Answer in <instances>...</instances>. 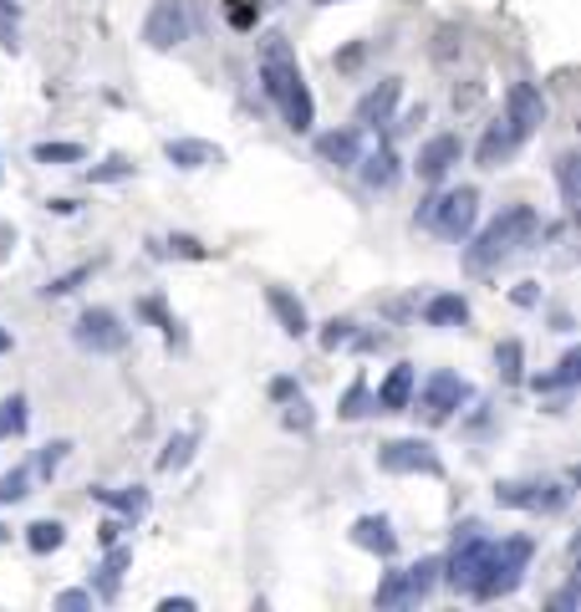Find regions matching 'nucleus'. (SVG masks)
I'll use <instances>...</instances> for the list:
<instances>
[{
    "label": "nucleus",
    "mask_w": 581,
    "mask_h": 612,
    "mask_svg": "<svg viewBox=\"0 0 581 612\" xmlns=\"http://www.w3.org/2000/svg\"><path fill=\"white\" fill-rule=\"evenodd\" d=\"M261 82H265V97L286 113V128L306 134L317 103H311V87H306L302 67H296V52H290V41L281 36V31L265 36V46H261Z\"/></svg>",
    "instance_id": "obj_1"
},
{
    "label": "nucleus",
    "mask_w": 581,
    "mask_h": 612,
    "mask_svg": "<svg viewBox=\"0 0 581 612\" xmlns=\"http://www.w3.org/2000/svg\"><path fill=\"white\" fill-rule=\"evenodd\" d=\"M536 235H541V214L530 210V204H510L500 220H489V225L479 230V240L464 251V266L475 271V276H485V271L505 266L510 255L526 251Z\"/></svg>",
    "instance_id": "obj_2"
},
{
    "label": "nucleus",
    "mask_w": 581,
    "mask_h": 612,
    "mask_svg": "<svg viewBox=\"0 0 581 612\" xmlns=\"http://www.w3.org/2000/svg\"><path fill=\"white\" fill-rule=\"evenodd\" d=\"M530 557H536V541L530 536H505V541H489V567L475 587V602H495V598H510L526 577Z\"/></svg>",
    "instance_id": "obj_3"
},
{
    "label": "nucleus",
    "mask_w": 581,
    "mask_h": 612,
    "mask_svg": "<svg viewBox=\"0 0 581 612\" xmlns=\"http://www.w3.org/2000/svg\"><path fill=\"white\" fill-rule=\"evenodd\" d=\"M413 220H419L423 230L444 235V240H464L469 230H475V220H479V189L459 184V189H444V194H429Z\"/></svg>",
    "instance_id": "obj_4"
},
{
    "label": "nucleus",
    "mask_w": 581,
    "mask_h": 612,
    "mask_svg": "<svg viewBox=\"0 0 581 612\" xmlns=\"http://www.w3.org/2000/svg\"><path fill=\"white\" fill-rule=\"evenodd\" d=\"M439 567H444V561L423 557V561H413V567H403V572H388L383 587L372 592V602H378V608H419V602L434 592Z\"/></svg>",
    "instance_id": "obj_5"
},
{
    "label": "nucleus",
    "mask_w": 581,
    "mask_h": 612,
    "mask_svg": "<svg viewBox=\"0 0 581 612\" xmlns=\"http://www.w3.org/2000/svg\"><path fill=\"white\" fill-rule=\"evenodd\" d=\"M485 567H489V536H479V526H464L459 546H454V557H450V572H444V567H439V572L450 577L454 592L475 598V587H479V577H485Z\"/></svg>",
    "instance_id": "obj_6"
},
{
    "label": "nucleus",
    "mask_w": 581,
    "mask_h": 612,
    "mask_svg": "<svg viewBox=\"0 0 581 612\" xmlns=\"http://www.w3.org/2000/svg\"><path fill=\"white\" fill-rule=\"evenodd\" d=\"M495 500L510 506V510L561 516V510L571 506V490H567V485H551V479H541V485H520V479H510V485H495Z\"/></svg>",
    "instance_id": "obj_7"
},
{
    "label": "nucleus",
    "mask_w": 581,
    "mask_h": 612,
    "mask_svg": "<svg viewBox=\"0 0 581 612\" xmlns=\"http://www.w3.org/2000/svg\"><path fill=\"white\" fill-rule=\"evenodd\" d=\"M194 21H189V0H154V11L144 21V41L154 52H173L179 41H189Z\"/></svg>",
    "instance_id": "obj_8"
},
{
    "label": "nucleus",
    "mask_w": 581,
    "mask_h": 612,
    "mask_svg": "<svg viewBox=\"0 0 581 612\" xmlns=\"http://www.w3.org/2000/svg\"><path fill=\"white\" fill-rule=\"evenodd\" d=\"M72 337H77V347H87V352H123L128 347V327H123L107 306H87L77 317V327H72Z\"/></svg>",
    "instance_id": "obj_9"
},
{
    "label": "nucleus",
    "mask_w": 581,
    "mask_h": 612,
    "mask_svg": "<svg viewBox=\"0 0 581 612\" xmlns=\"http://www.w3.org/2000/svg\"><path fill=\"white\" fill-rule=\"evenodd\" d=\"M378 465L388 475H444V460L434 454L429 440H388L378 450Z\"/></svg>",
    "instance_id": "obj_10"
},
{
    "label": "nucleus",
    "mask_w": 581,
    "mask_h": 612,
    "mask_svg": "<svg viewBox=\"0 0 581 612\" xmlns=\"http://www.w3.org/2000/svg\"><path fill=\"white\" fill-rule=\"evenodd\" d=\"M469 403V383H464L459 373H434L429 383H423V424H450L454 409H464Z\"/></svg>",
    "instance_id": "obj_11"
},
{
    "label": "nucleus",
    "mask_w": 581,
    "mask_h": 612,
    "mask_svg": "<svg viewBox=\"0 0 581 612\" xmlns=\"http://www.w3.org/2000/svg\"><path fill=\"white\" fill-rule=\"evenodd\" d=\"M505 123H510L520 138L541 134V123H546V97H541V87H536V82H516V87L505 93Z\"/></svg>",
    "instance_id": "obj_12"
},
{
    "label": "nucleus",
    "mask_w": 581,
    "mask_h": 612,
    "mask_svg": "<svg viewBox=\"0 0 581 612\" xmlns=\"http://www.w3.org/2000/svg\"><path fill=\"white\" fill-rule=\"evenodd\" d=\"M459 154H464V144H459V134H434L429 144L419 148V159H413V169H419V179L423 184H439L444 173L459 163Z\"/></svg>",
    "instance_id": "obj_13"
},
{
    "label": "nucleus",
    "mask_w": 581,
    "mask_h": 612,
    "mask_svg": "<svg viewBox=\"0 0 581 612\" xmlns=\"http://www.w3.org/2000/svg\"><path fill=\"white\" fill-rule=\"evenodd\" d=\"M398 97H403V82L398 77H383L372 93H362L357 97V128H378V123H388L393 118V107H398Z\"/></svg>",
    "instance_id": "obj_14"
},
{
    "label": "nucleus",
    "mask_w": 581,
    "mask_h": 612,
    "mask_svg": "<svg viewBox=\"0 0 581 612\" xmlns=\"http://www.w3.org/2000/svg\"><path fill=\"white\" fill-rule=\"evenodd\" d=\"M520 144H526V138H520L505 118H500V123H489L485 138H479V154H475L479 169H500V163H510V159H516V148H520Z\"/></svg>",
    "instance_id": "obj_15"
},
{
    "label": "nucleus",
    "mask_w": 581,
    "mask_h": 612,
    "mask_svg": "<svg viewBox=\"0 0 581 612\" xmlns=\"http://www.w3.org/2000/svg\"><path fill=\"white\" fill-rule=\"evenodd\" d=\"M317 154L321 163H337V169H357V159H362V128H337V134H321L317 138Z\"/></svg>",
    "instance_id": "obj_16"
},
{
    "label": "nucleus",
    "mask_w": 581,
    "mask_h": 612,
    "mask_svg": "<svg viewBox=\"0 0 581 612\" xmlns=\"http://www.w3.org/2000/svg\"><path fill=\"white\" fill-rule=\"evenodd\" d=\"M163 159H169L173 169H210V163H220L225 154L214 144H204V138H169V144H163Z\"/></svg>",
    "instance_id": "obj_17"
},
{
    "label": "nucleus",
    "mask_w": 581,
    "mask_h": 612,
    "mask_svg": "<svg viewBox=\"0 0 581 612\" xmlns=\"http://www.w3.org/2000/svg\"><path fill=\"white\" fill-rule=\"evenodd\" d=\"M413 403V362H398L393 373L383 378V388H378V409L383 413H403Z\"/></svg>",
    "instance_id": "obj_18"
},
{
    "label": "nucleus",
    "mask_w": 581,
    "mask_h": 612,
    "mask_svg": "<svg viewBox=\"0 0 581 612\" xmlns=\"http://www.w3.org/2000/svg\"><path fill=\"white\" fill-rule=\"evenodd\" d=\"M357 169H362L368 189H393L398 179H403V169H398V154H393V148H372V154H362V159H357Z\"/></svg>",
    "instance_id": "obj_19"
},
{
    "label": "nucleus",
    "mask_w": 581,
    "mask_h": 612,
    "mask_svg": "<svg viewBox=\"0 0 581 612\" xmlns=\"http://www.w3.org/2000/svg\"><path fill=\"white\" fill-rule=\"evenodd\" d=\"M352 546H362V551H378V557H393V551H398V536H393V526H388L383 516H362L352 526Z\"/></svg>",
    "instance_id": "obj_20"
},
{
    "label": "nucleus",
    "mask_w": 581,
    "mask_h": 612,
    "mask_svg": "<svg viewBox=\"0 0 581 612\" xmlns=\"http://www.w3.org/2000/svg\"><path fill=\"white\" fill-rule=\"evenodd\" d=\"M265 302H271V312H276V321H281V327H286L290 337H306V327H311V321H306V306H302V296H290L286 286H271V292H265Z\"/></svg>",
    "instance_id": "obj_21"
},
{
    "label": "nucleus",
    "mask_w": 581,
    "mask_h": 612,
    "mask_svg": "<svg viewBox=\"0 0 581 612\" xmlns=\"http://www.w3.org/2000/svg\"><path fill=\"white\" fill-rule=\"evenodd\" d=\"M128 561H133V551L128 546H107V557H103V567H97V598L103 602H113L118 598V587H123V572H128Z\"/></svg>",
    "instance_id": "obj_22"
},
{
    "label": "nucleus",
    "mask_w": 581,
    "mask_h": 612,
    "mask_svg": "<svg viewBox=\"0 0 581 612\" xmlns=\"http://www.w3.org/2000/svg\"><path fill=\"white\" fill-rule=\"evenodd\" d=\"M423 321H429V327H464V321H469V302H464L459 292L429 296V306H423Z\"/></svg>",
    "instance_id": "obj_23"
},
{
    "label": "nucleus",
    "mask_w": 581,
    "mask_h": 612,
    "mask_svg": "<svg viewBox=\"0 0 581 612\" xmlns=\"http://www.w3.org/2000/svg\"><path fill=\"white\" fill-rule=\"evenodd\" d=\"M66 541V526L62 520H31L27 526V546L36 551V557H46V551H62Z\"/></svg>",
    "instance_id": "obj_24"
},
{
    "label": "nucleus",
    "mask_w": 581,
    "mask_h": 612,
    "mask_svg": "<svg viewBox=\"0 0 581 612\" xmlns=\"http://www.w3.org/2000/svg\"><path fill=\"white\" fill-rule=\"evenodd\" d=\"M581 378V352L571 347L567 358L556 362V373H546V378H536V393H561V388H571Z\"/></svg>",
    "instance_id": "obj_25"
},
{
    "label": "nucleus",
    "mask_w": 581,
    "mask_h": 612,
    "mask_svg": "<svg viewBox=\"0 0 581 612\" xmlns=\"http://www.w3.org/2000/svg\"><path fill=\"white\" fill-rule=\"evenodd\" d=\"M577 169H581L577 154H561V159H556V184H561V204H567V210H577V204H581V179H577Z\"/></svg>",
    "instance_id": "obj_26"
},
{
    "label": "nucleus",
    "mask_w": 581,
    "mask_h": 612,
    "mask_svg": "<svg viewBox=\"0 0 581 612\" xmlns=\"http://www.w3.org/2000/svg\"><path fill=\"white\" fill-rule=\"evenodd\" d=\"M194 444H199V434L189 429V434H173L169 444H163V454H159V469L163 475H173V469H184L189 460H194Z\"/></svg>",
    "instance_id": "obj_27"
},
{
    "label": "nucleus",
    "mask_w": 581,
    "mask_h": 612,
    "mask_svg": "<svg viewBox=\"0 0 581 612\" xmlns=\"http://www.w3.org/2000/svg\"><path fill=\"white\" fill-rule=\"evenodd\" d=\"M520 362H526V347H520L516 337H505V342L495 347V368H500L505 383H520V378H526V368H520Z\"/></svg>",
    "instance_id": "obj_28"
},
{
    "label": "nucleus",
    "mask_w": 581,
    "mask_h": 612,
    "mask_svg": "<svg viewBox=\"0 0 581 612\" xmlns=\"http://www.w3.org/2000/svg\"><path fill=\"white\" fill-rule=\"evenodd\" d=\"M97 500H107V506H118L123 516H144L148 510V495L138 490V485H133V490H93Z\"/></svg>",
    "instance_id": "obj_29"
},
{
    "label": "nucleus",
    "mask_w": 581,
    "mask_h": 612,
    "mask_svg": "<svg viewBox=\"0 0 581 612\" xmlns=\"http://www.w3.org/2000/svg\"><path fill=\"white\" fill-rule=\"evenodd\" d=\"M372 409H378V399H372V393H368V383L357 378V383L347 388V399H342V409H337V413H342V419H368Z\"/></svg>",
    "instance_id": "obj_30"
},
{
    "label": "nucleus",
    "mask_w": 581,
    "mask_h": 612,
    "mask_svg": "<svg viewBox=\"0 0 581 612\" xmlns=\"http://www.w3.org/2000/svg\"><path fill=\"white\" fill-rule=\"evenodd\" d=\"M87 179H93V184H118V179H133V159L113 154V159L93 163V169H87Z\"/></svg>",
    "instance_id": "obj_31"
},
{
    "label": "nucleus",
    "mask_w": 581,
    "mask_h": 612,
    "mask_svg": "<svg viewBox=\"0 0 581 612\" xmlns=\"http://www.w3.org/2000/svg\"><path fill=\"white\" fill-rule=\"evenodd\" d=\"M0 434H27V399L21 393H11V399L0 403Z\"/></svg>",
    "instance_id": "obj_32"
},
{
    "label": "nucleus",
    "mask_w": 581,
    "mask_h": 612,
    "mask_svg": "<svg viewBox=\"0 0 581 612\" xmlns=\"http://www.w3.org/2000/svg\"><path fill=\"white\" fill-rule=\"evenodd\" d=\"M31 159L36 163H82V144H36Z\"/></svg>",
    "instance_id": "obj_33"
},
{
    "label": "nucleus",
    "mask_w": 581,
    "mask_h": 612,
    "mask_svg": "<svg viewBox=\"0 0 581 612\" xmlns=\"http://www.w3.org/2000/svg\"><path fill=\"white\" fill-rule=\"evenodd\" d=\"M0 46H6V52L21 46V11H15L11 0H0Z\"/></svg>",
    "instance_id": "obj_34"
},
{
    "label": "nucleus",
    "mask_w": 581,
    "mask_h": 612,
    "mask_svg": "<svg viewBox=\"0 0 581 612\" xmlns=\"http://www.w3.org/2000/svg\"><path fill=\"white\" fill-rule=\"evenodd\" d=\"M31 485V469H11V475H0V506H15Z\"/></svg>",
    "instance_id": "obj_35"
},
{
    "label": "nucleus",
    "mask_w": 581,
    "mask_h": 612,
    "mask_svg": "<svg viewBox=\"0 0 581 612\" xmlns=\"http://www.w3.org/2000/svg\"><path fill=\"white\" fill-rule=\"evenodd\" d=\"M347 342H352V321H347V317H331L327 333H321V347H327V352H337V347H347Z\"/></svg>",
    "instance_id": "obj_36"
},
{
    "label": "nucleus",
    "mask_w": 581,
    "mask_h": 612,
    "mask_svg": "<svg viewBox=\"0 0 581 612\" xmlns=\"http://www.w3.org/2000/svg\"><path fill=\"white\" fill-rule=\"evenodd\" d=\"M66 450H72V444H66V440L46 444V450L36 454V469H41V475H56V469H62V460H66Z\"/></svg>",
    "instance_id": "obj_37"
},
{
    "label": "nucleus",
    "mask_w": 581,
    "mask_h": 612,
    "mask_svg": "<svg viewBox=\"0 0 581 612\" xmlns=\"http://www.w3.org/2000/svg\"><path fill=\"white\" fill-rule=\"evenodd\" d=\"M93 276V266H82V271H72V276H56V281H46V296H66V292H77L82 281Z\"/></svg>",
    "instance_id": "obj_38"
},
{
    "label": "nucleus",
    "mask_w": 581,
    "mask_h": 612,
    "mask_svg": "<svg viewBox=\"0 0 581 612\" xmlns=\"http://www.w3.org/2000/svg\"><path fill=\"white\" fill-rule=\"evenodd\" d=\"M169 251H173V255H184V261H204V255H210L194 235H169Z\"/></svg>",
    "instance_id": "obj_39"
},
{
    "label": "nucleus",
    "mask_w": 581,
    "mask_h": 612,
    "mask_svg": "<svg viewBox=\"0 0 581 612\" xmlns=\"http://www.w3.org/2000/svg\"><path fill=\"white\" fill-rule=\"evenodd\" d=\"M286 403H290V409H286V429H302V434H306V429L317 424V419H311V409H306L302 399H286Z\"/></svg>",
    "instance_id": "obj_40"
},
{
    "label": "nucleus",
    "mask_w": 581,
    "mask_h": 612,
    "mask_svg": "<svg viewBox=\"0 0 581 612\" xmlns=\"http://www.w3.org/2000/svg\"><path fill=\"white\" fill-rule=\"evenodd\" d=\"M138 312H144L148 321H159V327H163V337H169V342H173V337H179V333H173V317H169V312H163V302H144V306H138Z\"/></svg>",
    "instance_id": "obj_41"
},
{
    "label": "nucleus",
    "mask_w": 581,
    "mask_h": 612,
    "mask_svg": "<svg viewBox=\"0 0 581 612\" xmlns=\"http://www.w3.org/2000/svg\"><path fill=\"white\" fill-rule=\"evenodd\" d=\"M56 608H62V612H82V608H93V592H82V587H72V592H62V598H56Z\"/></svg>",
    "instance_id": "obj_42"
},
{
    "label": "nucleus",
    "mask_w": 581,
    "mask_h": 612,
    "mask_svg": "<svg viewBox=\"0 0 581 612\" xmlns=\"http://www.w3.org/2000/svg\"><path fill=\"white\" fill-rule=\"evenodd\" d=\"M551 608H556V612H571V608H577V582H567V587H561V592L551 598Z\"/></svg>",
    "instance_id": "obj_43"
},
{
    "label": "nucleus",
    "mask_w": 581,
    "mask_h": 612,
    "mask_svg": "<svg viewBox=\"0 0 581 612\" xmlns=\"http://www.w3.org/2000/svg\"><path fill=\"white\" fill-rule=\"evenodd\" d=\"M271 399H276V403L296 399V383H290V378H276V383H271Z\"/></svg>",
    "instance_id": "obj_44"
},
{
    "label": "nucleus",
    "mask_w": 581,
    "mask_h": 612,
    "mask_svg": "<svg viewBox=\"0 0 581 612\" xmlns=\"http://www.w3.org/2000/svg\"><path fill=\"white\" fill-rule=\"evenodd\" d=\"M541 302V292H536V281H526V286H516V306H536Z\"/></svg>",
    "instance_id": "obj_45"
},
{
    "label": "nucleus",
    "mask_w": 581,
    "mask_h": 612,
    "mask_svg": "<svg viewBox=\"0 0 581 612\" xmlns=\"http://www.w3.org/2000/svg\"><path fill=\"white\" fill-rule=\"evenodd\" d=\"M159 612H194V598H163Z\"/></svg>",
    "instance_id": "obj_46"
},
{
    "label": "nucleus",
    "mask_w": 581,
    "mask_h": 612,
    "mask_svg": "<svg viewBox=\"0 0 581 612\" xmlns=\"http://www.w3.org/2000/svg\"><path fill=\"white\" fill-rule=\"evenodd\" d=\"M118 531H123L118 520H103V531H97V536H103V546H113V541H118Z\"/></svg>",
    "instance_id": "obj_47"
},
{
    "label": "nucleus",
    "mask_w": 581,
    "mask_h": 612,
    "mask_svg": "<svg viewBox=\"0 0 581 612\" xmlns=\"http://www.w3.org/2000/svg\"><path fill=\"white\" fill-rule=\"evenodd\" d=\"M0 352H11V333H0Z\"/></svg>",
    "instance_id": "obj_48"
},
{
    "label": "nucleus",
    "mask_w": 581,
    "mask_h": 612,
    "mask_svg": "<svg viewBox=\"0 0 581 612\" xmlns=\"http://www.w3.org/2000/svg\"><path fill=\"white\" fill-rule=\"evenodd\" d=\"M0 541H11V531H6V526H0Z\"/></svg>",
    "instance_id": "obj_49"
},
{
    "label": "nucleus",
    "mask_w": 581,
    "mask_h": 612,
    "mask_svg": "<svg viewBox=\"0 0 581 612\" xmlns=\"http://www.w3.org/2000/svg\"><path fill=\"white\" fill-rule=\"evenodd\" d=\"M311 6H337V0H311Z\"/></svg>",
    "instance_id": "obj_50"
}]
</instances>
